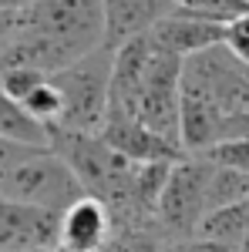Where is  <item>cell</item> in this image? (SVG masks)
<instances>
[{
  "label": "cell",
  "mask_w": 249,
  "mask_h": 252,
  "mask_svg": "<svg viewBox=\"0 0 249 252\" xmlns=\"http://www.w3.org/2000/svg\"><path fill=\"white\" fill-rule=\"evenodd\" d=\"M111 67H115V54L108 47H98L51 78L64 97V115L58 128L84 131V135L101 131L111 108Z\"/></svg>",
  "instance_id": "1"
},
{
  "label": "cell",
  "mask_w": 249,
  "mask_h": 252,
  "mask_svg": "<svg viewBox=\"0 0 249 252\" xmlns=\"http://www.w3.org/2000/svg\"><path fill=\"white\" fill-rule=\"evenodd\" d=\"M182 91L215 104L226 121L249 111V64L232 54L226 44L209 47L182 61Z\"/></svg>",
  "instance_id": "2"
},
{
  "label": "cell",
  "mask_w": 249,
  "mask_h": 252,
  "mask_svg": "<svg viewBox=\"0 0 249 252\" xmlns=\"http://www.w3.org/2000/svg\"><path fill=\"white\" fill-rule=\"evenodd\" d=\"M212 165L206 158H185L172 165L165 192L155 212V235L169 246L182 239H195L202 219H206V185H209Z\"/></svg>",
  "instance_id": "3"
},
{
  "label": "cell",
  "mask_w": 249,
  "mask_h": 252,
  "mask_svg": "<svg viewBox=\"0 0 249 252\" xmlns=\"http://www.w3.org/2000/svg\"><path fill=\"white\" fill-rule=\"evenodd\" d=\"M0 198L34 205L44 212H68L74 202L84 198V189L74 178V172L51 148H44V152H34L7 178V185L0 189Z\"/></svg>",
  "instance_id": "4"
},
{
  "label": "cell",
  "mask_w": 249,
  "mask_h": 252,
  "mask_svg": "<svg viewBox=\"0 0 249 252\" xmlns=\"http://www.w3.org/2000/svg\"><path fill=\"white\" fill-rule=\"evenodd\" d=\"M98 135H101V141L111 152H118V155L125 158V161H132V165H178V161L189 158L175 141L155 135L152 128H145L135 118L108 115V121L101 125Z\"/></svg>",
  "instance_id": "5"
},
{
  "label": "cell",
  "mask_w": 249,
  "mask_h": 252,
  "mask_svg": "<svg viewBox=\"0 0 249 252\" xmlns=\"http://www.w3.org/2000/svg\"><path fill=\"white\" fill-rule=\"evenodd\" d=\"M61 246V212L0 198V252H40Z\"/></svg>",
  "instance_id": "6"
},
{
  "label": "cell",
  "mask_w": 249,
  "mask_h": 252,
  "mask_svg": "<svg viewBox=\"0 0 249 252\" xmlns=\"http://www.w3.org/2000/svg\"><path fill=\"white\" fill-rule=\"evenodd\" d=\"M226 31L222 24H212V20L192 17L185 10H175L162 24H155L152 34H148V44H152L158 54H169V58H195L209 47H219L226 44Z\"/></svg>",
  "instance_id": "7"
},
{
  "label": "cell",
  "mask_w": 249,
  "mask_h": 252,
  "mask_svg": "<svg viewBox=\"0 0 249 252\" xmlns=\"http://www.w3.org/2000/svg\"><path fill=\"white\" fill-rule=\"evenodd\" d=\"M115 219L101 198L84 195L68 212H61V249L68 252H105L115 246Z\"/></svg>",
  "instance_id": "8"
},
{
  "label": "cell",
  "mask_w": 249,
  "mask_h": 252,
  "mask_svg": "<svg viewBox=\"0 0 249 252\" xmlns=\"http://www.w3.org/2000/svg\"><path fill=\"white\" fill-rule=\"evenodd\" d=\"M175 14L172 0H105V40L101 47H108L115 54L118 47L132 44L138 37H148L155 24Z\"/></svg>",
  "instance_id": "9"
},
{
  "label": "cell",
  "mask_w": 249,
  "mask_h": 252,
  "mask_svg": "<svg viewBox=\"0 0 249 252\" xmlns=\"http://www.w3.org/2000/svg\"><path fill=\"white\" fill-rule=\"evenodd\" d=\"M246 235H249V212H246V202H243V205H232V209L209 212L202 219L195 239L219 242L232 252H246Z\"/></svg>",
  "instance_id": "10"
},
{
  "label": "cell",
  "mask_w": 249,
  "mask_h": 252,
  "mask_svg": "<svg viewBox=\"0 0 249 252\" xmlns=\"http://www.w3.org/2000/svg\"><path fill=\"white\" fill-rule=\"evenodd\" d=\"M0 138L27 145V148H51V128L34 121L14 97H7L3 91H0Z\"/></svg>",
  "instance_id": "11"
},
{
  "label": "cell",
  "mask_w": 249,
  "mask_h": 252,
  "mask_svg": "<svg viewBox=\"0 0 249 252\" xmlns=\"http://www.w3.org/2000/svg\"><path fill=\"white\" fill-rule=\"evenodd\" d=\"M209 165H212V161H209ZM246 198H249V175L236 172V168L212 165L209 185H206V215H209V212H219V209L243 205Z\"/></svg>",
  "instance_id": "12"
},
{
  "label": "cell",
  "mask_w": 249,
  "mask_h": 252,
  "mask_svg": "<svg viewBox=\"0 0 249 252\" xmlns=\"http://www.w3.org/2000/svg\"><path fill=\"white\" fill-rule=\"evenodd\" d=\"M175 10H185L192 17H202V20H212V24H222L229 27L236 24L239 17L249 14V3L243 0H172Z\"/></svg>",
  "instance_id": "13"
},
{
  "label": "cell",
  "mask_w": 249,
  "mask_h": 252,
  "mask_svg": "<svg viewBox=\"0 0 249 252\" xmlns=\"http://www.w3.org/2000/svg\"><path fill=\"white\" fill-rule=\"evenodd\" d=\"M24 111L34 118V121H40L44 128H58V125H61V115H64V97H61L58 84L47 78L37 91H34V94L24 101Z\"/></svg>",
  "instance_id": "14"
},
{
  "label": "cell",
  "mask_w": 249,
  "mask_h": 252,
  "mask_svg": "<svg viewBox=\"0 0 249 252\" xmlns=\"http://www.w3.org/2000/svg\"><path fill=\"white\" fill-rule=\"evenodd\" d=\"M44 81H47V74H40L34 67H7V71H0V91L24 108V101L34 94Z\"/></svg>",
  "instance_id": "15"
},
{
  "label": "cell",
  "mask_w": 249,
  "mask_h": 252,
  "mask_svg": "<svg viewBox=\"0 0 249 252\" xmlns=\"http://www.w3.org/2000/svg\"><path fill=\"white\" fill-rule=\"evenodd\" d=\"M206 161L212 165H222V168H236V172L249 175V138H222V141H215L206 155Z\"/></svg>",
  "instance_id": "16"
},
{
  "label": "cell",
  "mask_w": 249,
  "mask_h": 252,
  "mask_svg": "<svg viewBox=\"0 0 249 252\" xmlns=\"http://www.w3.org/2000/svg\"><path fill=\"white\" fill-rule=\"evenodd\" d=\"M34 152H44V148H27V145H17V141L0 138V189L7 185V178L17 172V168H20V165H24L31 155H34Z\"/></svg>",
  "instance_id": "17"
},
{
  "label": "cell",
  "mask_w": 249,
  "mask_h": 252,
  "mask_svg": "<svg viewBox=\"0 0 249 252\" xmlns=\"http://www.w3.org/2000/svg\"><path fill=\"white\" fill-rule=\"evenodd\" d=\"M111 252H165V242H162L155 232H135V235L115 239Z\"/></svg>",
  "instance_id": "18"
},
{
  "label": "cell",
  "mask_w": 249,
  "mask_h": 252,
  "mask_svg": "<svg viewBox=\"0 0 249 252\" xmlns=\"http://www.w3.org/2000/svg\"><path fill=\"white\" fill-rule=\"evenodd\" d=\"M226 47H229L243 64H249V14L239 17L236 24H229V31H226Z\"/></svg>",
  "instance_id": "19"
},
{
  "label": "cell",
  "mask_w": 249,
  "mask_h": 252,
  "mask_svg": "<svg viewBox=\"0 0 249 252\" xmlns=\"http://www.w3.org/2000/svg\"><path fill=\"white\" fill-rule=\"evenodd\" d=\"M165 252H232L219 242H209V239H182V242H169Z\"/></svg>",
  "instance_id": "20"
},
{
  "label": "cell",
  "mask_w": 249,
  "mask_h": 252,
  "mask_svg": "<svg viewBox=\"0 0 249 252\" xmlns=\"http://www.w3.org/2000/svg\"><path fill=\"white\" fill-rule=\"evenodd\" d=\"M222 138H249V111L229 118V121L222 125Z\"/></svg>",
  "instance_id": "21"
},
{
  "label": "cell",
  "mask_w": 249,
  "mask_h": 252,
  "mask_svg": "<svg viewBox=\"0 0 249 252\" xmlns=\"http://www.w3.org/2000/svg\"><path fill=\"white\" fill-rule=\"evenodd\" d=\"M20 7H31V0H0V10H20Z\"/></svg>",
  "instance_id": "22"
},
{
  "label": "cell",
  "mask_w": 249,
  "mask_h": 252,
  "mask_svg": "<svg viewBox=\"0 0 249 252\" xmlns=\"http://www.w3.org/2000/svg\"><path fill=\"white\" fill-rule=\"evenodd\" d=\"M40 252H68V249H61V246H54V249H40ZM105 252H111V249H105Z\"/></svg>",
  "instance_id": "23"
},
{
  "label": "cell",
  "mask_w": 249,
  "mask_h": 252,
  "mask_svg": "<svg viewBox=\"0 0 249 252\" xmlns=\"http://www.w3.org/2000/svg\"><path fill=\"white\" fill-rule=\"evenodd\" d=\"M246 212H249V198H246ZM246 252H249V235H246Z\"/></svg>",
  "instance_id": "24"
},
{
  "label": "cell",
  "mask_w": 249,
  "mask_h": 252,
  "mask_svg": "<svg viewBox=\"0 0 249 252\" xmlns=\"http://www.w3.org/2000/svg\"><path fill=\"white\" fill-rule=\"evenodd\" d=\"M243 3H249V0H243Z\"/></svg>",
  "instance_id": "25"
}]
</instances>
